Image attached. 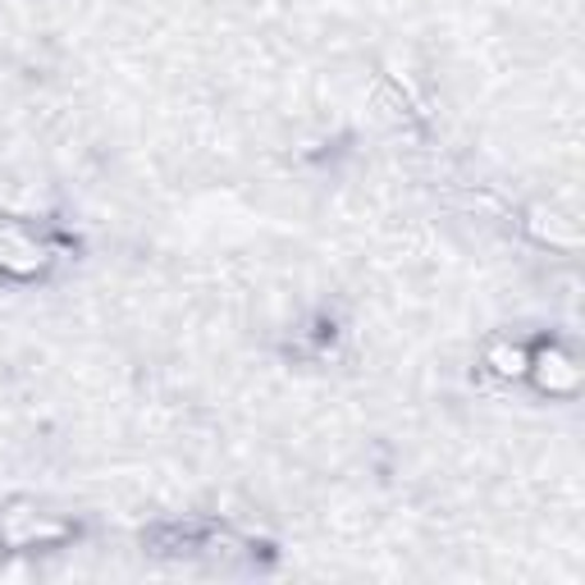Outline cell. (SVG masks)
<instances>
[{
	"label": "cell",
	"instance_id": "7a4b0ae2",
	"mask_svg": "<svg viewBox=\"0 0 585 585\" xmlns=\"http://www.w3.org/2000/svg\"><path fill=\"white\" fill-rule=\"evenodd\" d=\"M530 366H540L536 371L540 375V389H549V394H572L576 379H581V371L572 366V358H563V352H540Z\"/></svg>",
	"mask_w": 585,
	"mask_h": 585
},
{
	"label": "cell",
	"instance_id": "3957f363",
	"mask_svg": "<svg viewBox=\"0 0 585 585\" xmlns=\"http://www.w3.org/2000/svg\"><path fill=\"white\" fill-rule=\"evenodd\" d=\"M485 362H490L499 375H507V379H517V375H526V371H530L526 348H517V343H490Z\"/></svg>",
	"mask_w": 585,
	"mask_h": 585
},
{
	"label": "cell",
	"instance_id": "6da1fadb",
	"mask_svg": "<svg viewBox=\"0 0 585 585\" xmlns=\"http://www.w3.org/2000/svg\"><path fill=\"white\" fill-rule=\"evenodd\" d=\"M0 266H5L10 274H37L46 266V247L14 234V229H0Z\"/></svg>",
	"mask_w": 585,
	"mask_h": 585
}]
</instances>
